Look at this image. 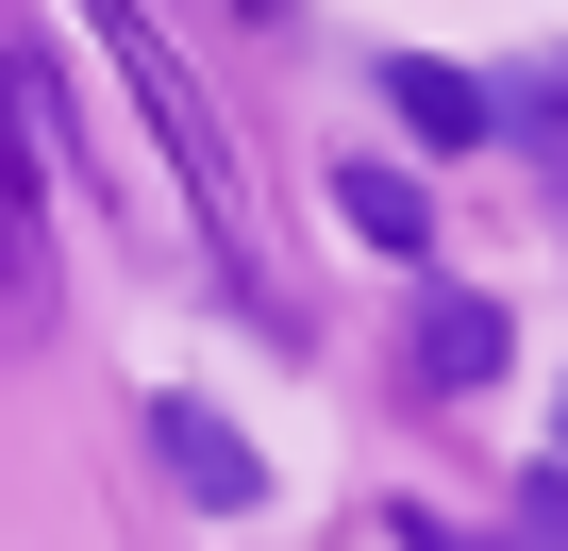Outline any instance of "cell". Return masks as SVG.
<instances>
[{
    "mask_svg": "<svg viewBox=\"0 0 568 551\" xmlns=\"http://www.w3.org/2000/svg\"><path fill=\"white\" fill-rule=\"evenodd\" d=\"M518 534H535V551H568V468H551V484L518 501Z\"/></svg>",
    "mask_w": 568,
    "mask_h": 551,
    "instance_id": "6",
    "label": "cell"
},
{
    "mask_svg": "<svg viewBox=\"0 0 568 551\" xmlns=\"http://www.w3.org/2000/svg\"><path fill=\"white\" fill-rule=\"evenodd\" d=\"M151 451H168V484H184L201 518H251V501H267V451H251L217 401H184V385L151 401Z\"/></svg>",
    "mask_w": 568,
    "mask_h": 551,
    "instance_id": "1",
    "label": "cell"
},
{
    "mask_svg": "<svg viewBox=\"0 0 568 551\" xmlns=\"http://www.w3.org/2000/svg\"><path fill=\"white\" fill-rule=\"evenodd\" d=\"M485 101H518V118H535V134H551V151H568V51H551V68H535V84H485Z\"/></svg>",
    "mask_w": 568,
    "mask_h": 551,
    "instance_id": "5",
    "label": "cell"
},
{
    "mask_svg": "<svg viewBox=\"0 0 568 551\" xmlns=\"http://www.w3.org/2000/svg\"><path fill=\"white\" fill-rule=\"evenodd\" d=\"M335 217H352L368 251H435V201H418V167H335Z\"/></svg>",
    "mask_w": 568,
    "mask_h": 551,
    "instance_id": "4",
    "label": "cell"
},
{
    "mask_svg": "<svg viewBox=\"0 0 568 551\" xmlns=\"http://www.w3.org/2000/svg\"><path fill=\"white\" fill-rule=\"evenodd\" d=\"M385 534H402V551H485V534H452L435 501H418V518H385Z\"/></svg>",
    "mask_w": 568,
    "mask_h": 551,
    "instance_id": "7",
    "label": "cell"
},
{
    "mask_svg": "<svg viewBox=\"0 0 568 551\" xmlns=\"http://www.w3.org/2000/svg\"><path fill=\"white\" fill-rule=\"evenodd\" d=\"M385 101H402V118H418V134H435V151H468V134H485V118H501V101H485V84H468V68H435V51H402V68H385Z\"/></svg>",
    "mask_w": 568,
    "mask_h": 551,
    "instance_id": "3",
    "label": "cell"
},
{
    "mask_svg": "<svg viewBox=\"0 0 568 551\" xmlns=\"http://www.w3.org/2000/svg\"><path fill=\"white\" fill-rule=\"evenodd\" d=\"M501 351H518V335H501V302H468V285H435V302H418V385H501Z\"/></svg>",
    "mask_w": 568,
    "mask_h": 551,
    "instance_id": "2",
    "label": "cell"
},
{
    "mask_svg": "<svg viewBox=\"0 0 568 551\" xmlns=\"http://www.w3.org/2000/svg\"><path fill=\"white\" fill-rule=\"evenodd\" d=\"M551 435H568V401H551Z\"/></svg>",
    "mask_w": 568,
    "mask_h": 551,
    "instance_id": "8",
    "label": "cell"
}]
</instances>
